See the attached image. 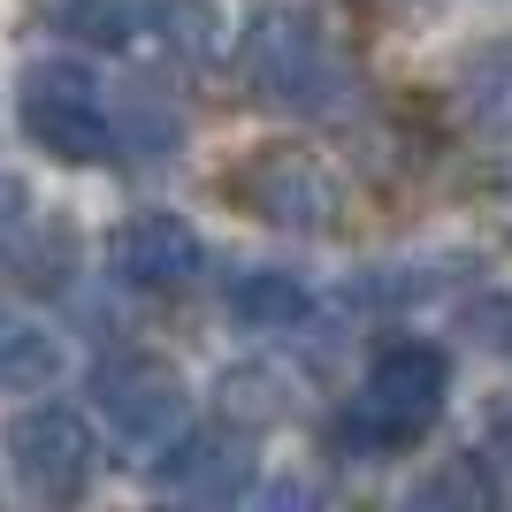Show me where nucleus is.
<instances>
[{
  "mask_svg": "<svg viewBox=\"0 0 512 512\" xmlns=\"http://www.w3.org/2000/svg\"><path fill=\"white\" fill-rule=\"evenodd\" d=\"M497 474H490V459H444V467L436 474H421V482H413V505L421 512H490L497 505Z\"/></svg>",
  "mask_w": 512,
  "mask_h": 512,
  "instance_id": "nucleus-13",
  "label": "nucleus"
},
{
  "mask_svg": "<svg viewBox=\"0 0 512 512\" xmlns=\"http://www.w3.org/2000/svg\"><path fill=\"white\" fill-rule=\"evenodd\" d=\"M451 92H459V115L482 138H512V39L474 46L459 62V77H451Z\"/></svg>",
  "mask_w": 512,
  "mask_h": 512,
  "instance_id": "nucleus-10",
  "label": "nucleus"
},
{
  "mask_svg": "<svg viewBox=\"0 0 512 512\" xmlns=\"http://www.w3.org/2000/svg\"><path fill=\"white\" fill-rule=\"evenodd\" d=\"M237 69L268 107H291V115H329L352 100V62L329 46V31L306 8H260L237 46Z\"/></svg>",
  "mask_w": 512,
  "mask_h": 512,
  "instance_id": "nucleus-2",
  "label": "nucleus"
},
{
  "mask_svg": "<svg viewBox=\"0 0 512 512\" xmlns=\"http://www.w3.org/2000/svg\"><path fill=\"white\" fill-rule=\"evenodd\" d=\"M230 314L253 337H283V329H299L314 314V291L291 268H245V276H230Z\"/></svg>",
  "mask_w": 512,
  "mask_h": 512,
  "instance_id": "nucleus-11",
  "label": "nucleus"
},
{
  "mask_svg": "<svg viewBox=\"0 0 512 512\" xmlns=\"http://www.w3.org/2000/svg\"><path fill=\"white\" fill-rule=\"evenodd\" d=\"M444 390H451V360L436 344H383L367 383L344 398L337 413V444L344 451H406L421 444L436 413H444Z\"/></svg>",
  "mask_w": 512,
  "mask_h": 512,
  "instance_id": "nucleus-1",
  "label": "nucleus"
},
{
  "mask_svg": "<svg viewBox=\"0 0 512 512\" xmlns=\"http://www.w3.org/2000/svg\"><path fill=\"white\" fill-rule=\"evenodd\" d=\"M497 436H505V451H512V413H505V421H497Z\"/></svg>",
  "mask_w": 512,
  "mask_h": 512,
  "instance_id": "nucleus-18",
  "label": "nucleus"
},
{
  "mask_svg": "<svg viewBox=\"0 0 512 512\" xmlns=\"http://www.w3.org/2000/svg\"><path fill=\"white\" fill-rule=\"evenodd\" d=\"M153 482H161V497H176V505H230V497L253 482V444H245L237 421L192 428V436H176V444L153 459Z\"/></svg>",
  "mask_w": 512,
  "mask_h": 512,
  "instance_id": "nucleus-9",
  "label": "nucleus"
},
{
  "mask_svg": "<svg viewBox=\"0 0 512 512\" xmlns=\"http://www.w3.org/2000/svg\"><path fill=\"white\" fill-rule=\"evenodd\" d=\"M8 467L31 497H85L100 474V428L77 406H31L8 421Z\"/></svg>",
  "mask_w": 512,
  "mask_h": 512,
  "instance_id": "nucleus-7",
  "label": "nucleus"
},
{
  "mask_svg": "<svg viewBox=\"0 0 512 512\" xmlns=\"http://www.w3.org/2000/svg\"><path fill=\"white\" fill-rule=\"evenodd\" d=\"M23 207H31V199H23V184H8V176H0V230H8V222H23Z\"/></svg>",
  "mask_w": 512,
  "mask_h": 512,
  "instance_id": "nucleus-17",
  "label": "nucleus"
},
{
  "mask_svg": "<svg viewBox=\"0 0 512 512\" xmlns=\"http://www.w3.org/2000/svg\"><path fill=\"white\" fill-rule=\"evenodd\" d=\"M222 199L253 214L268 230H337L344 222V184L329 176L314 146H253L222 169Z\"/></svg>",
  "mask_w": 512,
  "mask_h": 512,
  "instance_id": "nucleus-5",
  "label": "nucleus"
},
{
  "mask_svg": "<svg viewBox=\"0 0 512 512\" xmlns=\"http://www.w3.org/2000/svg\"><path fill=\"white\" fill-rule=\"evenodd\" d=\"M107 268H115V283H130V291H184V283L207 268V245H199V230L184 214L146 207L107 237Z\"/></svg>",
  "mask_w": 512,
  "mask_h": 512,
  "instance_id": "nucleus-8",
  "label": "nucleus"
},
{
  "mask_svg": "<svg viewBox=\"0 0 512 512\" xmlns=\"http://www.w3.org/2000/svg\"><path fill=\"white\" fill-rule=\"evenodd\" d=\"M467 329L490 352H512V299H482V306H467Z\"/></svg>",
  "mask_w": 512,
  "mask_h": 512,
  "instance_id": "nucleus-16",
  "label": "nucleus"
},
{
  "mask_svg": "<svg viewBox=\"0 0 512 512\" xmlns=\"http://www.w3.org/2000/svg\"><path fill=\"white\" fill-rule=\"evenodd\" d=\"M62 383V337L23 314H0V390H46Z\"/></svg>",
  "mask_w": 512,
  "mask_h": 512,
  "instance_id": "nucleus-12",
  "label": "nucleus"
},
{
  "mask_svg": "<svg viewBox=\"0 0 512 512\" xmlns=\"http://www.w3.org/2000/svg\"><path fill=\"white\" fill-rule=\"evenodd\" d=\"M214 406L237 428H276L283 413H291V383H283L276 367H230V375L214 383Z\"/></svg>",
  "mask_w": 512,
  "mask_h": 512,
  "instance_id": "nucleus-14",
  "label": "nucleus"
},
{
  "mask_svg": "<svg viewBox=\"0 0 512 512\" xmlns=\"http://www.w3.org/2000/svg\"><path fill=\"white\" fill-rule=\"evenodd\" d=\"M39 16L100 54H176V62L214 54L222 31L214 0H39Z\"/></svg>",
  "mask_w": 512,
  "mask_h": 512,
  "instance_id": "nucleus-3",
  "label": "nucleus"
},
{
  "mask_svg": "<svg viewBox=\"0 0 512 512\" xmlns=\"http://www.w3.org/2000/svg\"><path fill=\"white\" fill-rule=\"evenodd\" d=\"M367 8H406V0H367Z\"/></svg>",
  "mask_w": 512,
  "mask_h": 512,
  "instance_id": "nucleus-19",
  "label": "nucleus"
},
{
  "mask_svg": "<svg viewBox=\"0 0 512 512\" xmlns=\"http://www.w3.org/2000/svg\"><path fill=\"white\" fill-rule=\"evenodd\" d=\"M92 406L100 421L123 436L130 451H161L184 428V406H192V390L176 375L161 352H107L92 367Z\"/></svg>",
  "mask_w": 512,
  "mask_h": 512,
  "instance_id": "nucleus-6",
  "label": "nucleus"
},
{
  "mask_svg": "<svg viewBox=\"0 0 512 512\" xmlns=\"http://www.w3.org/2000/svg\"><path fill=\"white\" fill-rule=\"evenodd\" d=\"M16 123L23 138L69 169H107L123 138H115V107L100 100V85L85 77V62H31L16 85Z\"/></svg>",
  "mask_w": 512,
  "mask_h": 512,
  "instance_id": "nucleus-4",
  "label": "nucleus"
},
{
  "mask_svg": "<svg viewBox=\"0 0 512 512\" xmlns=\"http://www.w3.org/2000/svg\"><path fill=\"white\" fill-rule=\"evenodd\" d=\"M138 138V146H146V161H169L176 153V138H184V123H176L169 107L161 100H146V92H138V100H130V115H115V138Z\"/></svg>",
  "mask_w": 512,
  "mask_h": 512,
  "instance_id": "nucleus-15",
  "label": "nucleus"
}]
</instances>
